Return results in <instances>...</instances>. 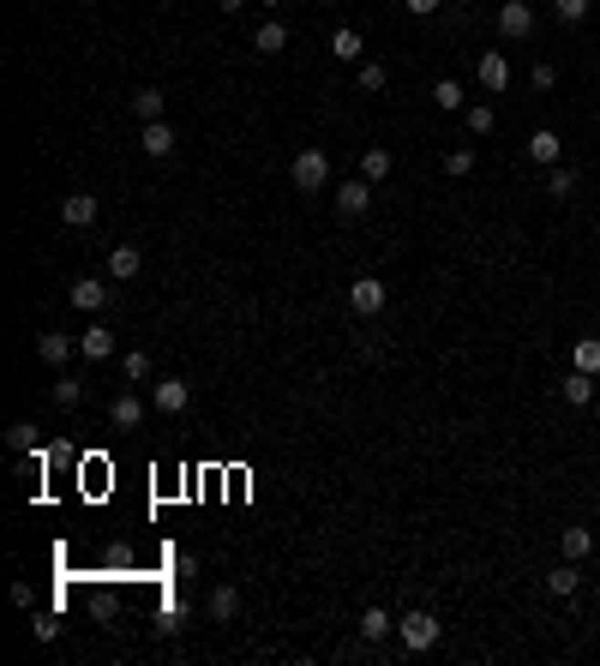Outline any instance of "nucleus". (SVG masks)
I'll use <instances>...</instances> for the list:
<instances>
[{"mask_svg":"<svg viewBox=\"0 0 600 666\" xmlns=\"http://www.w3.org/2000/svg\"><path fill=\"white\" fill-rule=\"evenodd\" d=\"M30 630H36V642H55V637H60V624H55V612H43V619L30 624Z\"/></svg>","mask_w":600,"mask_h":666,"instance_id":"nucleus-35","label":"nucleus"},{"mask_svg":"<svg viewBox=\"0 0 600 666\" xmlns=\"http://www.w3.org/2000/svg\"><path fill=\"white\" fill-rule=\"evenodd\" d=\"M546 192H553V199H571V192H576V169H564V162H558V169L546 174Z\"/></svg>","mask_w":600,"mask_h":666,"instance_id":"nucleus-32","label":"nucleus"},{"mask_svg":"<svg viewBox=\"0 0 600 666\" xmlns=\"http://www.w3.org/2000/svg\"><path fill=\"white\" fill-rule=\"evenodd\" d=\"M139 271H144V252L132 247V241H120V247L109 252V282H132Z\"/></svg>","mask_w":600,"mask_h":666,"instance_id":"nucleus-11","label":"nucleus"},{"mask_svg":"<svg viewBox=\"0 0 600 666\" xmlns=\"http://www.w3.org/2000/svg\"><path fill=\"white\" fill-rule=\"evenodd\" d=\"M529 85H534V90H553V85H558V73H553V67H546V60H541V67H534V73H529Z\"/></svg>","mask_w":600,"mask_h":666,"instance_id":"nucleus-36","label":"nucleus"},{"mask_svg":"<svg viewBox=\"0 0 600 666\" xmlns=\"http://www.w3.org/2000/svg\"><path fill=\"white\" fill-rule=\"evenodd\" d=\"M204 612H211L216 624H229L234 612H241V589H234V582H216V589H211V600H204Z\"/></svg>","mask_w":600,"mask_h":666,"instance_id":"nucleus-14","label":"nucleus"},{"mask_svg":"<svg viewBox=\"0 0 600 666\" xmlns=\"http://www.w3.org/2000/svg\"><path fill=\"white\" fill-rule=\"evenodd\" d=\"M330 192H336V210H343V217H367V210H372V180H367V174H355V180H336Z\"/></svg>","mask_w":600,"mask_h":666,"instance_id":"nucleus-4","label":"nucleus"},{"mask_svg":"<svg viewBox=\"0 0 600 666\" xmlns=\"http://www.w3.org/2000/svg\"><path fill=\"white\" fill-rule=\"evenodd\" d=\"M6 445H13L18 456H30V450H36V426H30V420H13V426H6Z\"/></svg>","mask_w":600,"mask_h":666,"instance_id":"nucleus-30","label":"nucleus"},{"mask_svg":"<svg viewBox=\"0 0 600 666\" xmlns=\"http://www.w3.org/2000/svg\"><path fill=\"white\" fill-rule=\"evenodd\" d=\"M402 6H409V13H415V18H432V13H439V6H444V0H402Z\"/></svg>","mask_w":600,"mask_h":666,"instance_id":"nucleus-38","label":"nucleus"},{"mask_svg":"<svg viewBox=\"0 0 600 666\" xmlns=\"http://www.w3.org/2000/svg\"><path fill=\"white\" fill-rule=\"evenodd\" d=\"M139 150H144V157H169V150H174V127H169V120H144Z\"/></svg>","mask_w":600,"mask_h":666,"instance_id":"nucleus-13","label":"nucleus"},{"mask_svg":"<svg viewBox=\"0 0 600 666\" xmlns=\"http://www.w3.org/2000/svg\"><path fill=\"white\" fill-rule=\"evenodd\" d=\"M385 301H390V289L378 282V276H355V282H348V306H355L360 319H378Z\"/></svg>","mask_w":600,"mask_h":666,"instance_id":"nucleus-2","label":"nucleus"},{"mask_svg":"<svg viewBox=\"0 0 600 666\" xmlns=\"http://www.w3.org/2000/svg\"><path fill=\"white\" fill-rule=\"evenodd\" d=\"M120 373H127V384H144V378H150V354H144V348H127V354H120Z\"/></svg>","mask_w":600,"mask_h":666,"instance_id":"nucleus-28","label":"nucleus"},{"mask_svg":"<svg viewBox=\"0 0 600 666\" xmlns=\"http://www.w3.org/2000/svg\"><path fill=\"white\" fill-rule=\"evenodd\" d=\"M553 6H558L564 25H583V18H588V0H553Z\"/></svg>","mask_w":600,"mask_h":666,"instance_id":"nucleus-33","label":"nucleus"},{"mask_svg":"<svg viewBox=\"0 0 600 666\" xmlns=\"http://www.w3.org/2000/svg\"><path fill=\"white\" fill-rule=\"evenodd\" d=\"M216 6H222V13H241V6H246V0H216Z\"/></svg>","mask_w":600,"mask_h":666,"instance_id":"nucleus-39","label":"nucleus"},{"mask_svg":"<svg viewBox=\"0 0 600 666\" xmlns=\"http://www.w3.org/2000/svg\"><path fill=\"white\" fill-rule=\"evenodd\" d=\"M390 630H397V619H390L385 607H367V612H360V637H367V642H385Z\"/></svg>","mask_w":600,"mask_h":666,"instance_id":"nucleus-21","label":"nucleus"},{"mask_svg":"<svg viewBox=\"0 0 600 666\" xmlns=\"http://www.w3.org/2000/svg\"><path fill=\"white\" fill-rule=\"evenodd\" d=\"M67 301L78 306V313H102V301H109V282H102V276H78V282L67 289Z\"/></svg>","mask_w":600,"mask_h":666,"instance_id":"nucleus-9","label":"nucleus"},{"mask_svg":"<svg viewBox=\"0 0 600 666\" xmlns=\"http://www.w3.org/2000/svg\"><path fill=\"white\" fill-rule=\"evenodd\" d=\"M595 577H600V552H595Z\"/></svg>","mask_w":600,"mask_h":666,"instance_id":"nucleus-40","label":"nucleus"},{"mask_svg":"<svg viewBox=\"0 0 600 666\" xmlns=\"http://www.w3.org/2000/svg\"><path fill=\"white\" fill-rule=\"evenodd\" d=\"M390 169H397V162H390L385 145H367V150H360V174H367L372 187H378V180H390Z\"/></svg>","mask_w":600,"mask_h":666,"instance_id":"nucleus-17","label":"nucleus"},{"mask_svg":"<svg viewBox=\"0 0 600 666\" xmlns=\"http://www.w3.org/2000/svg\"><path fill=\"white\" fill-rule=\"evenodd\" d=\"M55 403H60V408H78V403H85V378L60 373V378H55Z\"/></svg>","mask_w":600,"mask_h":666,"instance_id":"nucleus-27","label":"nucleus"},{"mask_svg":"<svg viewBox=\"0 0 600 666\" xmlns=\"http://www.w3.org/2000/svg\"><path fill=\"white\" fill-rule=\"evenodd\" d=\"M588 552H595V535H588V528H564V558H576V565H583Z\"/></svg>","mask_w":600,"mask_h":666,"instance_id":"nucleus-31","label":"nucleus"},{"mask_svg":"<svg viewBox=\"0 0 600 666\" xmlns=\"http://www.w3.org/2000/svg\"><path fill=\"white\" fill-rule=\"evenodd\" d=\"M432 102H439V108H469V90H462V78H439V85H432Z\"/></svg>","mask_w":600,"mask_h":666,"instance_id":"nucleus-25","label":"nucleus"},{"mask_svg":"<svg viewBox=\"0 0 600 666\" xmlns=\"http://www.w3.org/2000/svg\"><path fill=\"white\" fill-rule=\"evenodd\" d=\"M264 6H283V0H264Z\"/></svg>","mask_w":600,"mask_h":666,"instance_id":"nucleus-41","label":"nucleus"},{"mask_svg":"<svg viewBox=\"0 0 600 666\" xmlns=\"http://www.w3.org/2000/svg\"><path fill=\"white\" fill-rule=\"evenodd\" d=\"M109 420H115L120 433H127V426H139V420H144V403H139V391H120L115 403H109Z\"/></svg>","mask_w":600,"mask_h":666,"instance_id":"nucleus-16","label":"nucleus"},{"mask_svg":"<svg viewBox=\"0 0 600 666\" xmlns=\"http://www.w3.org/2000/svg\"><path fill=\"white\" fill-rule=\"evenodd\" d=\"M355 78H360V90H385L390 85V67H385V60H360Z\"/></svg>","mask_w":600,"mask_h":666,"instance_id":"nucleus-26","label":"nucleus"},{"mask_svg":"<svg viewBox=\"0 0 600 666\" xmlns=\"http://www.w3.org/2000/svg\"><path fill=\"white\" fill-rule=\"evenodd\" d=\"M162 108H169V97H162L157 85L132 90V115H139V120H162Z\"/></svg>","mask_w":600,"mask_h":666,"instance_id":"nucleus-20","label":"nucleus"},{"mask_svg":"<svg viewBox=\"0 0 600 666\" xmlns=\"http://www.w3.org/2000/svg\"><path fill=\"white\" fill-rule=\"evenodd\" d=\"M72 348H78V336H67V331H43V336H36V361L60 373V366L72 361Z\"/></svg>","mask_w":600,"mask_h":666,"instance_id":"nucleus-7","label":"nucleus"},{"mask_svg":"<svg viewBox=\"0 0 600 666\" xmlns=\"http://www.w3.org/2000/svg\"><path fill=\"white\" fill-rule=\"evenodd\" d=\"M462 115H469V132H474V138H486V132L499 127V115H492V108H486V102H469V108H462Z\"/></svg>","mask_w":600,"mask_h":666,"instance_id":"nucleus-29","label":"nucleus"},{"mask_svg":"<svg viewBox=\"0 0 600 666\" xmlns=\"http://www.w3.org/2000/svg\"><path fill=\"white\" fill-rule=\"evenodd\" d=\"M186 403H192V384H186V378H162L157 391H150V408H157V415H181Z\"/></svg>","mask_w":600,"mask_h":666,"instance_id":"nucleus-8","label":"nucleus"},{"mask_svg":"<svg viewBox=\"0 0 600 666\" xmlns=\"http://www.w3.org/2000/svg\"><path fill=\"white\" fill-rule=\"evenodd\" d=\"M474 73H481V90H504V85H511V60H504L499 48H486Z\"/></svg>","mask_w":600,"mask_h":666,"instance_id":"nucleus-15","label":"nucleus"},{"mask_svg":"<svg viewBox=\"0 0 600 666\" xmlns=\"http://www.w3.org/2000/svg\"><path fill=\"white\" fill-rule=\"evenodd\" d=\"M469 169H474V150H450V157H444V174H457V180H462Z\"/></svg>","mask_w":600,"mask_h":666,"instance_id":"nucleus-34","label":"nucleus"},{"mask_svg":"<svg viewBox=\"0 0 600 666\" xmlns=\"http://www.w3.org/2000/svg\"><path fill=\"white\" fill-rule=\"evenodd\" d=\"M253 48H258V55H283V48H288V30L276 25V18H264V25L253 30Z\"/></svg>","mask_w":600,"mask_h":666,"instance_id":"nucleus-19","label":"nucleus"},{"mask_svg":"<svg viewBox=\"0 0 600 666\" xmlns=\"http://www.w3.org/2000/svg\"><path fill=\"white\" fill-rule=\"evenodd\" d=\"M529 157H534V162H546V169H558V162H564V138H558L553 127H534V138H529Z\"/></svg>","mask_w":600,"mask_h":666,"instance_id":"nucleus-12","label":"nucleus"},{"mask_svg":"<svg viewBox=\"0 0 600 666\" xmlns=\"http://www.w3.org/2000/svg\"><path fill=\"white\" fill-rule=\"evenodd\" d=\"M564 403H571V408L595 403V373H576V366H571V378H564Z\"/></svg>","mask_w":600,"mask_h":666,"instance_id":"nucleus-23","label":"nucleus"},{"mask_svg":"<svg viewBox=\"0 0 600 666\" xmlns=\"http://www.w3.org/2000/svg\"><path fill=\"white\" fill-rule=\"evenodd\" d=\"M499 36H511V43L534 36V6H529V0H504V6H499Z\"/></svg>","mask_w":600,"mask_h":666,"instance_id":"nucleus-5","label":"nucleus"},{"mask_svg":"<svg viewBox=\"0 0 600 666\" xmlns=\"http://www.w3.org/2000/svg\"><path fill=\"white\" fill-rule=\"evenodd\" d=\"M97 217H102L97 192H67V199H60V222H67V229H90Z\"/></svg>","mask_w":600,"mask_h":666,"instance_id":"nucleus-6","label":"nucleus"},{"mask_svg":"<svg viewBox=\"0 0 600 666\" xmlns=\"http://www.w3.org/2000/svg\"><path fill=\"white\" fill-rule=\"evenodd\" d=\"M397 637H402V649H409V654H427V649H439V637H444V624L439 619H432V612H402V619H397Z\"/></svg>","mask_w":600,"mask_h":666,"instance_id":"nucleus-1","label":"nucleus"},{"mask_svg":"<svg viewBox=\"0 0 600 666\" xmlns=\"http://www.w3.org/2000/svg\"><path fill=\"white\" fill-rule=\"evenodd\" d=\"M288 174H295V187H300V192H325V180H330V157H325V150H300Z\"/></svg>","mask_w":600,"mask_h":666,"instance_id":"nucleus-3","label":"nucleus"},{"mask_svg":"<svg viewBox=\"0 0 600 666\" xmlns=\"http://www.w3.org/2000/svg\"><path fill=\"white\" fill-rule=\"evenodd\" d=\"M571 366H576V373H595V378H600V336H583V343L571 348Z\"/></svg>","mask_w":600,"mask_h":666,"instance_id":"nucleus-24","label":"nucleus"},{"mask_svg":"<svg viewBox=\"0 0 600 666\" xmlns=\"http://www.w3.org/2000/svg\"><path fill=\"white\" fill-rule=\"evenodd\" d=\"M576 582H583V570H576V558H564V565H558V570H546V589H553L558 600H571V594H576Z\"/></svg>","mask_w":600,"mask_h":666,"instance_id":"nucleus-22","label":"nucleus"},{"mask_svg":"<svg viewBox=\"0 0 600 666\" xmlns=\"http://www.w3.org/2000/svg\"><path fill=\"white\" fill-rule=\"evenodd\" d=\"M13 607H25V612H36V594H30V582H13Z\"/></svg>","mask_w":600,"mask_h":666,"instance_id":"nucleus-37","label":"nucleus"},{"mask_svg":"<svg viewBox=\"0 0 600 666\" xmlns=\"http://www.w3.org/2000/svg\"><path fill=\"white\" fill-rule=\"evenodd\" d=\"M330 55H336V60H355V67H360V60H367V43H360V30L343 25L336 36H330Z\"/></svg>","mask_w":600,"mask_h":666,"instance_id":"nucleus-18","label":"nucleus"},{"mask_svg":"<svg viewBox=\"0 0 600 666\" xmlns=\"http://www.w3.org/2000/svg\"><path fill=\"white\" fill-rule=\"evenodd\" d=\"M78 354H85V361H115V331H109V324H85Z\"/></svg>","mask_w":600,"mask_h":666,"instance_id":"nucleus-10","label":"nucleus"}]
</instances>
